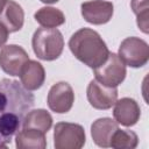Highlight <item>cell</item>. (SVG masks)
Listing matches in <instances>:
<instances>
[{
	"mask_svg": "<svg viewBox=\"0 0 149 149\" xmlns=\"http://www.w3.org/2000/svg\"><path fill=\"white\" fill-rule=\"evenodd\" d=\"M45 147V133L36 129L23 128L16 134V148L19 149H44Z\"/></svg>",
	"mask_w": 149,
	"mask_h": 149,
	"instance_id": "15",
	"label": "cell"
},
{
	"mask_svg": "<svg viewBox=\"0 0 149 149\" xmlns=\"http://www.w3.org/2000/svg\"><path fill=\"white\" fill-rule=\"evenodd\" d=\"M120 59L132 68H141L148 63L149 45L146 41L139 37H127L119 47Z\"/></svg>",
	"mask_w": 149,
	"mask_h": 149,
	"instance_id": "4",
	"label": "cell"
},
{
	"mask_svg": "<svg viewBox=\"0 0 149 149\" xmlns=\"http://www.w3.org/2000/svg\"><path fill=\"white\" fill-rule=\"evenodd\" d=\"M113 3L105 0H91L81 3V15L88 23H107L113 15Z\"/></svg>",
	"mask_w": 149,
	"mask_h": 149,
	"instance_id": "10",
	"label": "cell"
},
{
	"mask_svg": "<svg viewBox=\"0 0 149 149\" xmlns=\"http://www.w3.org/2000/svg\"><path fill=\"white\" fill-rule=\"evenodd\" d=\"M6 1H7V0H0V12L2 10V8H3L5 3H6Z\"/></svg>",
	"mask_w": 149,
	"mask_h": 149,
	"instance_id": "23",
	"label": "cell"
},
{
	"mask_svg": "<svg viewBox=\"0 0 149 149\" xmlns=\"http://www.w3.org/2000/svg\"><path fill=\"white\" fill-rule=\"evenodd\" d=\"M28 61L29 56L26 50L16 44L5 45L0 51V68L9 76H19Z\"/></svg>",
	"mask_w": 149,
	"mask_h": 149,
	"instance_id": "9",
	"label": "cell"
},
{
	"mask_svg": "<svg viewBox=\"0 0 149 149\" xmlns=\"http://www.w3.org/2000/svg\"><path fill=\"white\" fill-rule=\"evenodd\" d=\"M86 94L90 105L97 109H109L118 100L116 87L102 85L95 79L90 81Z\"/></svg>",
	"mask_w": 149,
	"mask_h": 149,
	"instance_id": "8",
	"label": "cell"
},
{
	"mask_svg": "<svg viewBox=\"0 0 149 149\" xmlns=\"http://www.w3.org/2000/svg\"><path fill=\"white\" fill-rule=\"evenodd\" d=\"M74 102V93L66 81H59L51 86L48 93V106L55 113H68Z\"/></svg>",
	"mask_w": 149,
	"mask_h": 149,
	"instance_id": "7",
	"label": "cell"
},
{
	"mask_svg": "<svg viewBox=\"0 0 149 149\" xmlns=\"http://www.w3.org/2000/svg\"><path fill=\"white\" fill-rule=\"evenodd\" d=\"M34 104V94L21 83L7 78L0 80V136L7 144L21 129Z\"/></svg>",
	"mask_w": 149,
	"mask_h": 149,
	"instance_id": "1",
	"label": "cell"
},
{
	"mask_svg": "<svg viewBox=\"0 0 149 149\" xmlns=\"http://www.w3.org/2000/svg\"><path fill=\"white\" fill-rule=\"evenodd\" d=\"M113 116L118 123L126 127H130L139 121L141 116V109L139 104L134 99L122 98L115 101Z\"/></svg>",
	"mask_w": 149,
	"mask_h": 149,
	"instance_id": "11",
	"label": "cell"
},
{
	"mask_svg": "<svg viewBox=\"0 0 149 149\" xmlns=\"http://www.w3.org/2000/svg\"><path fill=\"white\" fill-rule=\"evenodd\" d=\"M52 126V118L51 115L44 109H34L28 112L24 116L22 127L36 129L42 133H47Z\"/></svg>",
	"mask_w": 149,
	"mask_h": 149,
	"instance_id": "16",
	"label": "cell"
},
{
	"mask_svg": "<svg viewBox=\"0 0 149 149\" xmlns=\"http://www.w3.org/2000/svg\"><path fill=\"white\" fill-rule=\"evenodd\" d=\"M8 34H9V31L6 29V27L0 23V48L3 47L5 43L7 42V40H8Z\"/></svg>",
	"mask_w": 149,
	"mask_h": 149,
	"instance_id": "20",
	"label": "cell"
},
{
	"mask_svg": "<svg viewBox=\"0 0 149 149\" xmlns=\"http://www.w3.org/2000/svg\"><path fill=\"white\" fill-rule=\"evenodd\" d=\"M35 55L43 61L57 59L64 48V38L62 33L56 28H38L31 40Z\"/></svg>",
	"mask_w": 149,
	"mask_h": 149,
	"instance_id": "3",
	"label": "cell"
},
{
	"mask_svg": "<svg viewBox=\"0 0 149 149\" xmlns=\"http://www.w3.org/2000/svg\"><path fill=\"white\" fill-rule=\"evenodd\" d=\"M54 140L56 149H80L85 144V130L77 123L58 122L55 126Z\"/></svg>",
	"mask_w": 149,
	"mask_h": 149,
	"instance_id": "5",
	"label": "cell"
},
{
	"mask_svg": "<svg viewBox=\"0 0 149 149\" xmlns=\"http://www.w3.org/2000/svg\"><path fill=\"white\" fill-rule=\"evenodd\" d=\"M23 21L24 13L22 7L13 0H7L0 12V23L3 24L9 33H15L22 28Z\"/></svg>",
	"mask_w": 149,
	"mask_h": 149,
	"instance_id": "13",
	"label": "cell"
},
{
	"mask_svg": "<svg viewBox=\"0 0 149 149\" xmlns=\"http://www.w3.org/2000/svg\"><path fill=\"white\" fill-rule=\"evenodd\" d=\"M35 20L45 28H56L65 22L62 10L54 7H42L34 14Z\"/></svg>",
	"mask_w": 149,
	"mask_h": 149,
	"instance_id": "17",
	"label": "cell"
},
{
	"mask_svg": "<svg viewBox=\"0 0 149 149\" xmlns=\"http://www.w3.org/2000/svg\"><path fill=\"white\" fill-rule=\"evenodd\" d=\"M137 143H139V137L133 130L118 128L112 135L109 147L115 149H123V148L133 149L136 148Z\"/></svg>",
	"mask_w": 149,
	"mask_h": 149,
	"instance_id": "18",
	"label": "cell"
},
{
	"mask_svg": "<svg viewBox=\"0 0 149 149\" xmlns=\"http://www.w3.org/2000/svg\"><path fill=\"white\" fill-rule=\"evenodd\" d=\"M118 128V122L109 118L95 120L91 126V135L94 143L99 147L108 148L111 146L112 135Z\"/></svg>",
	"mask_w": 149,
	"mask_h": 149,
	"instance_id": "14",
	"label": "cell"
},
{
	"mask_svg": "<svg viewBox=\"0 0 149 149\" xmlns=\"http://www.w3.org/2000/svg\"><path fill=\"white\" fill-rule=\"evenodd\" d=\"M126 73V64L114 52H109L105 63L94 69L95 80L109 87H116L120 85L125 80Z\"/></svg>",
	"mask_w": 149,
	"mask_h": 149,
	"instance_id": "6",
	"label": "cell"
},
{
	"mask_svg": "<svg viewBox=\"0 0 149 149\" xmlns=\"http://www.w3.org/2000/svg\"><path fill=\"white\" fill-rule=\"evenodd\" d=\"M130 7L137 16V26L144 33L149 31V5L148 0H132Z\"/></svg>",
	"mask_w": 149,
	"mask_h": 149,
	"instance_id": "19",
	"label": "cell"
},
{
	"mask_svg": "<svg viewBox=\"0 0 149 149\" xmlns=\"http://www.w3.org/2000/svg\"><path fill=\"white\" fill-rule=\"evenodd\" d=\"M7 146H8V144H7V143L5 142V140L0 136V148H7Z\"/></svg>",
	"mask_w": 149,
	"mask_h": 149,
	"instance_id": "21",
	"label": "cell"
},
{
	"mask_svg": "<svg viewBox=\"0 0 149 149\" xmlns=\"http://www.w3.org/2000/svg\"><path fill=\"white\" fill-rule=\"evenodd\" d=\"M69 48L78 61L92 69L105 63L109 55L104 40L95 30L90 28H81L76 31L69 41Z\"/></svg>",
	"mask_w": 149,
	"mask_h": 149,
	"instance_id": "2",
	"label": "cell"
},
{
	"mask_svg": "<svg viewBox=\"0 0 149 149\" xmlns=\"http://www.w3.org/2000/svg\"><path fill=\"white\" fill-rule=\"evenodd\" d=\"M21 84L29 91H35L40 88L45 79V71L42 64L36 61H28L21 69L20 72Z\"/></svg>",
	"mask_w": 149,
	"mask_h": 149,
	"instance_id": "12",
	"label": "cell"
},
{
	"mask_svg": "<svg viewBox=\"0 0 149 149\" xmlns=\"http://www.w3.org/2000/svg\"><path fill=\"white\" fill-rule=\"evenodd\" d=\"M40 1H42V2H44V3H55V2H57L58 0H40Z\"/></svg>",
	"mask_w": 149,
	"mask_h": 149,
	"instance_id": "22",
	"label": "cell"
}]
</instances>
